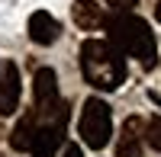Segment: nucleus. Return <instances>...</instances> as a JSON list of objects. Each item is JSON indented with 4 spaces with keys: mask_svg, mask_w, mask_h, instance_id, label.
Here are the masks:
<instances>
[{
    "mask_svg": "<svg viewBox=\"0 0 161 157\" xmlns=\"http://www.w3.org/2000/svg\"><path fill=\"white\" fill-rule=\"evenodd\" d=\"M80 74L93 90H103V93H113V90L126 80V61L123 51L113 42H103V38H87L80 45Z\"/></svg>",
    "mask_w": 161,
    "mask_h": 157,
    "instance_id": "nucleus-1",
    "label": "nucleus"
},
{
    "mask_svg": "<svg viewBox=\"0 0 161 157\" xmlns=\"http://www.w3.org/2000/svg\"><path fill=\"white\" fill-rule=\"evenodd\" d=\"M106 32H110V42L123 51V55L136 58L145 71L158 64L155 32H152V26L142 16H136V13H113V16L106 19Z\"/></svg>",
    "mask_w": 161,
    "mask_h": 157,
    "instance_id": "nucleus-2",
    "label": "nucleus"
},
{
    "mask_svg": "<svg viewBox=\"0 0 161 157\" xmlns=\"http://www.w3.org/2000/svg\"><path fill=\"white\" fill-rule=\"evenodd\" d=\"M77 128H80V138H84L87 148L103 151L110 144V138H113V112H110V106L100 96H90L84 103V109H80Z\"/></svg>",
    "mask_w": 161,
    "mask_h": 157,
    "instance_id": "nucleus-3",
    "label": "nucleus"
},
{
    "mask_svg": "<svg viewBox=\"0 0 161 157\" xmlns=\"http://www.w3.org/2000/svg\"><path fill=\"white\" fill-rule=\"evenodd\" d=\"M39 122H42V128L36 135L32 157H55V151L64 141V128H68V103H61L48 119H39Z\"/></svg>",
    "mask_w": 161,
    "mask_h": 157,
    "instance_id": "nucleus-4",
    "label": "nucleus"
},
{
    "mask_svg": "<svg viewBox=\"0 0 161 157\" xmlns=\"http://www.w3.org/2000/svg\"><path fill=\"white\" fill-rule=\"evenodd\" d=\"M32 96H36V112L39 119H48L52 112L61 106V96H58V77L52 68H39L32 77Z\"/></svg>",
    "mask_w": 161,
    "mask_h": 157,
    "instance_id": "nucleus-5",
    "label": "nucleus"
},
{
    "mask_svg": "<svg viewBox=\"0 0 161 157\" xmlns=\"http://www.w3.org/2000/svg\"><path fill=\"white\" fill-rule=\"evenodd\" d=\"M16 106H19V68L7 61L3 77H0V115H13Z\"/></svg>",
    "mask_w": 161,
    "mask_h": 157,
    "instance_id": "nucleus-6",
    "label": "nucleus"
},
{
    "mask_svg": "<svg viewBox=\"0 0 161 157\" xmlns=\"http://www.w3.org/2000/svg\"><path fill=\"white\" fill-rule=\"evenodd\" d=\"M39 128H42V122H39V112H36V109L26 112L23 119L13 125V132H10V148H13V151H32Z\"/></svg>",
    "mask_w": 161,
    "mask_h": 157,
    "instance_id": "nucleus-7",
    "label": "nucleus"
},
{
    "mask_svg": "<svg viewBox=\"0 0 161 157\" xmlns=\"http://www.w3.org/2000/svg\"><path fill=\"white\" fill-rule=\"evenodd\" d=\"M58 32H61V26H58V19L52 16V13L36 10L32 16H29V38H32L36 45H52L58 38Z\"/></svg>",
    "mask_w": 161,
    "mask_h": 157,
    "instance_id": "nucleus-8",
    "label": "nucleus"
},
{
    "mask_svg": "<svg viewBox=\"0 0 161 157\" xmlns=\"http://www.w3.org/2000/svg\"><path fill=\"white\" fill-rule=\"evenodd\" d=\"M145 132V122L142 119H126V125H123V135H119V148H116V157H139L142 154V135Z\"/></svg>",
    "mask_w": 161,
    "mask_h": 157,
    "instance_id": "nucleus-9",
    "label": "nucleus"
},
{
    "mask_svg": "<svg viewBox=\"0 0 161 157\" xmlns=\"http://www.w3.org/2000/svg\"><path fill=\"white\" fill-rule=\"evenodd\" d=\"M71 16H74V23L80 29H100V26H106V19H110L97 0H74Z\"/></svg>",
    "mask_w": 161,
    "mask_h": 157,
    "instance_id": "nucleus-10",
    "label": "nucleus"
},
{
    "mask_svg": "<svg viewBox=\"0 0 161 157\" xmlns=\"http://www.w3.org/2000/svg\"><path fill=\"white\" fill-rule=\"evenodd\" d=\"M145 144L161 151V115H152V119L145 122Z\"/></svg>",
    "mask_w": 161,
    "mask_h": 157,
    "instance_id": "nucleus-11",
    "label": "nucleus"
},
{
    "mask_svg": "<svg viewBox=\"0 0 161 157\" xmlns=\"http://www.w3.org/2000/svg\"><path fill=\"white\" fill-rule=\"evenodd\" d=\"M106 3H110V7H116L119 13H129L132 7H136V3H139V0H106Z\"/></svg>",
    "mask_w": 161,
    "mask_h": 157,
    "instance_id": "nucleus-12",
    "label": "nucleus"
},
{
    "mask_svg": "<svg viewBox=\"0 0 161 157\" xmlns=\"http://www.w3.org/2000/svg\"><path fill=\"white\" fill-rule=\"evenodd\" d=\"M61 157H84V151H80V144H68Z\"/></svg>",
    "mask_w": 161,
    "mask_h": 157,
    "instance_id": "nucleus-13",
    "label": "nucleus"
},
{
    "mask_svg": "<svg viewBox=\"0 0 161 157\" xmlns=\"http://www.w3.org/2000/svg\"><path fill=\"white\" fill-rule=\"evenodd\" d=\"M155 16H158V23H161V0H158V7H155Z\"/></svg>",
    "mask_w": 161,
    "mask_h": 157,
    "instance_id": "nucleus-14",
    "label": "nucleus"
}]
</instances>
